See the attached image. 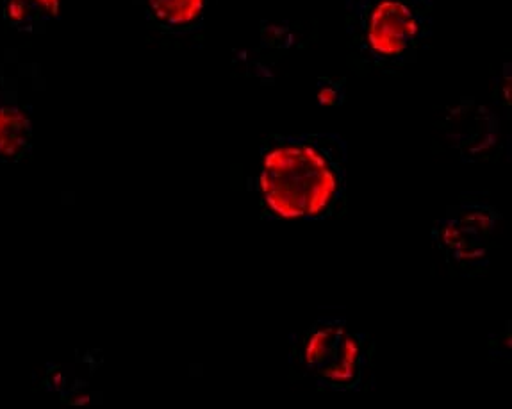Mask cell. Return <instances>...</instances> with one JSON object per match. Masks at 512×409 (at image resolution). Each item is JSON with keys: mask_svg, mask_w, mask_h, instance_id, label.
Listing matches in <instances>:
<instances>
[{"mask_svg": "<svg viewBox=\"0 0 512 409\" xmlns=\"http://www.w3.org/2000/svg\"><path fill=\"white\" fill-rule=\"evenodd\" d=\"M257 186L272 217H332L347 192V145L336 134L273 136L261 156Z\"/></svg>", "mask_w": 512, "mask_h": 409, "instance_id": "cell-1", "label": "cell"}, {"mask_svg": "<svg viewBox=\"0 0 512 409\" xmlns=\"http://www.w3.org/2000/svg\"><path fill=\"white\" fill-rule=\"evenodd\" d=\"M300 361L307 374L327 388H356L366 365L363 336L350 331L343 320H320L302 338Z\"/></svg>", "mask_w": 512, "mask_h": 409, "instance_id": "cell-2", "label": "cell"}, {"mask_svg": "<svg viewBox=\"0 0 512 409\" xmlns=\"http://www.w3.org/2000/svg\"><path fill=\"white\" fill-rule=\"evenodd\" d=\"M357 13L364 49L379 61L409 58L427 31L416 0H359Z\"/></svg>", "mask_w": 512, "mask_h": 409, "instance_id": "cell-3", "label": "cell"}, {"mask_svg": "<svg viewBox=\"0 0 512 409\" xmlns=\"http://www.w3.org/2000/svg\"><path fill=\"white\" fill-rule=\"evenodd\" d=\"M33 149V122L25 109L0 101V161L17 163Z\"/></svg>", "mask_w": 512, "mask_h": 409, "instance_id": "cell-4", "label": "cell"}, {"mask_svg": "<svg viewBox=\"0 0 512 409\" xmlns=\"http://www.w3.org/2000/svg\"><path fill=\"white\" fill-rule=\"evenodd\" d=\"M207 0H145L157 26L172 33L195 29L204 18Z\"/></svg>", "mask_w": 512, "mask_h": 409, "instance_id": "cell-5", "label": "cell"}, {"mask_svg": "<svg viewBox=\"0 0 512 409\" xmlns=\"http://www.w3.org/2000/svg\"><path fill=\"white\" fill-rule=\"evenodd\" d=\"M4 9H6V18L11 26L22 29V31L33 29L36 17H34V11L27 0H6Z\"/></svg>", "mask_w": 512, "mask_h": 409, "instance_id": "cell-6", "label": "cell"}, {"mask_svg": "<svg viewBox=\"0 0 512 409\" xmlns=\"http://www.w3.org/2000/svg\"><path fill=\"white\" fill-rule=\"evenodd\" d=\"M34 11V17L40 20H50L59 17L61 0H27Z\"/></svg>", "mask_w": 512, "mask_h": 409, "instance_id": "cell-7", "label": "cell"}]
</instances>
